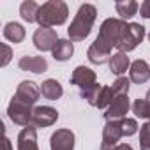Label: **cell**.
<instances>
[{
	"label": "cell",
	"instance_id": "cell-12",
	"mask_svg": "<svg viewBox=\"0 0 150 150\" xmlns=\"http://www.w3.org/2000/svg\"><path fill=\"white\" fill-rule=\"evenodd\" d=\"M18 99L28 103V104H35L39 101V96H41V88L37 87V83L34 81H21L16 88V94H14Z\"/></svg>",
	"mask_w": 150,
	"mask_h": 150
},
{
	"label": "cell",
	"instance_id": "cell-11",
	"mask_svg": "<svg viewBox=\"0 0 150 150\" xmlns=\"http://www.w3.org/2000/svg\"><path fill=\"white\" fill-rule=\"evenodd\" d=\"M51 150H74V132L71 129H57L50 138Z\"/></svg>",
	"mask_w": 150,
	"mask_h": 150
},
{
	"label": "cell",
	"instance_id": "cell-20",
	"mask_svg": "<svg viewBox=\"0 0 150 150\" xmlns=\"http://www.w3.org/2000/svg\"><path fill=\"white\" fill-rule=\"evenodd\" d=\"M4 37H6L7 41H11V42L18 44V42H21V41L25 39V28H23L20 23L11 21V23H7V25L4 27Z\"/></svg>",
	"mask_w": 150,
	"mask_h": 150
},
{
	"label": "cell",
	"instance_id": "cell-13",
	"mask_svg": "<svg viewBox=\"0 0 150 150\" xmlns=\"http://www.w3.org/2000/svg\"><path fill=\"white\" fill-rule=\"evenodd\" d=\"M20 69L21 71H28V72H34V74H42L48 71V62L44 57H21L20 62H18Z\"/></svg>",
	"mask_w": 150,
	"mask_h": 150
},
{
	"label": "cell",
	"instance_id": "cell-29",
	"mask_svg": "<svg viewBox=\"0 0 150 150\" xmlns=\"http://www.w3.org/2000/svg\"><path fill=\"white\" fill-rule=\"evenodd\" d=\"M139 14L146 20H150V0H145V2L139 6Z\"/></svg>",
	"mask_w": 150,
	"mask_h": 150
},
{
	"label": "cell",
	"instance_id": "cell-6",
	"mask_svg": "<svg viewBox=\"0 0 150 150\" xmlns=\"http://www.w3.org/2000/svg\"><path fill=\"white\" fill-rule=\"evenodd\" d=\"M143 37H145V27L139 25V23H129L127 28H125V32H124L122 41L117 46V50L120 53L132 51L134 48H138V44L143 41Z\"/></svg>",
	"mask_w": 150,
	"mask_h": 150
},
{
	"label": "cell",
	"instance_id": "cell-24",
	"mask_svg": "<svg viewBox=\"0 0 150 150\" xmlns=\"http://www.w3.org/2000/svg\"><path fill=\"white\" fill-rule=\"evenodd\" d=\"M132 111L138 118H146L150 122V104L146 99H136L132 104Z\"/></svg>",
	"mask_w": 150,
	"mask_h": 150
},
{
	"label": "cell",
	"instance_id": "cell-9",
	"mask_svg": "<svg viewBox=\"0 0 150 150\" xmlns=\"http://www.w3.org/2000/svg\"><path fill=\"white\" fill-rule=\"evenodd\" d=\"M58 120V111L51 106H37L34 108L30 125L34 127H50Z\"/></svg>",
	"mask_w": 150,
	"mask_h": 150
},
{
	"label": "cell",
	"instance_id": "cell-8",
	"mask_svg": "<svg viewBox=\"0 0 150 150\" xmlns=\"http://www.w3.org/2000/svg\"><path fill=\"white\" fill-rule=\"evenodd\" d=\"M58 35L55 32V28H48V27H39L34 34V46L39 51H53L57 42H58Z\"/></svg>",
	"mask_w": 150,
	"mask_h": 150
},
{
	"label": "cell",
	"instance_id": "cell-5",
	"mask_svg": "<svg viewBox=\"0 0 150 150\" xmlns=\"http://www.w3.org/2000/svg\"><path fill=\"white\" fill-rule=\"evenodd\" d=\"M32 113H34L32 104H28V103L18 99L16 96L11 99L9 106H7V115H9V118H11L16 125H23V127L30 125Z\"/></svg>",
	"mask_w": 150,
	"mask_h": 150
},
{
	"label": "cell",
	"instance_id": "cell-4",
	"mask_svg": "<svg viewBox=\"0 0 150 150\" xmlns=\"http://www.w3.org/2000/svg\"><path fill=\"white\" fill-rule=\"evenodd\" d=\"M129 23H125L124 20H117V18H108L103 21L101 25V30H99V35H97V42H101L106 50H113L118 46V42L122 41L124 37V32L127 28Z\"/></svg>",
	"mask_w": 150,
	"mask_h": 150
},
{
	"label": "cell",
	"instance_id": "cell-1",
	"mask_svg": "<svg viewBox=\"0 0 150 150\" xmlns=\"http://www.w3.org/2000/svg\"><path fill=\"white\" fill-rule=\"evenodd\" d=\"M71 83L80 88L81 97L87 99V103L90 106H96L97 96H99V90H101L103 85L97 83V76H96V72L90 67L78 65L76 69L72 71V74H71Z\"/></svg>",
	"mask_w": 150,
	"mask_h": 150
},
{
	"label": "cell",
	"instance_id": "cell-21",
	"mask_svg": "<svg viewBox=\"0 0 150 150\" xmlns=\"http://www.w3.org/2000/svg\"><path fill=\"white\" fill-rule=\"evenodd\" d=\"M115 9H117V14H120V20L125 21V20L132 18L138 13L139 6L134 2V0H120V2L115 4Z\"/></svg>",
	"mask_w": 150,
	"mask_h": 150
},
{
	"label": "cell",
	"instance_id": "cell-33",
	"mask_svg": "<svg viewBox=\"0 0 150 150\" xmlns=\"http://www.w3.org/2000/svg\"><path fill=\"white\" fill-rule=\"evenodd\" d=\"M148 41H150V34H148Z\"/></svg>",
	"mask_w": 150,
	"mask_h": 150
},
{
	"label": "cell",
	"instance_id": "cell-10",
	"mask_svg": "<svg viewBox=\"0 0 150 150\" xmlns=\"http://www.w3.org/2000/svg\"><path fill=\"white\" fill-rule=\"evenodd\" d=\"M131 104H129V97L127 96H118L113 99V103L110 104V108L104 113L106 122H115V120H124L127 111H129Z\"/></svg>",
	"mask_w": 150,
	"mask_h": 150
},
{
	"label": "cell",
	"instance_id": "cell-22",
	"mask_svg": "<svg viewBox=\"0 0 150 150\" xmlns=\"http://www.w3.org/2000/svg\"><path fill=\"white\" fill-rule=\"evenodd\" d=\"M39 4H35L34 0H25V2L20 6V14L27 23H34L37 21V13H39Z\"/></svg>",
	"mask_w": 150,
	"mask_h": 150
},
{
	"label": "cell",
	"instance_id": "cell-7",
	"mask_svg": "<svg viewBox=\"0 0 150 150\" xmlns=\"http://www.w3.org/2000/svg\"><path fill=\"white\" fill-rule=\"evenodd\" d=\"M122 136H124V132H122V120L106 122V125H104V129H103L101 150H117L118 139H120Z\"/></svg>",
	"mask_w": 150,
	"mask_h": 150
},
{
	"label": "cell",
	"instance_id": "cell-14",
	"mask_svg": "<svg viewBox=\"0 0 150 150\" xmlns=\"http://www.w3.org/2000/svg\"><path fill=\"white\" fill-rule=\"evenodd\" d=\"M18 150H39L37 131L34 125H27L18 134Z\"/></svg>",
	"mask_w": 150,
	"mask_h": 150
},
{
	"label": "cell",
	"instance_id": "cell-30",
	"mask_svg": "<svg viewBox=\"0 0 150 150\" xmlns=\"http://www.w3.org/2000/svg\"><path fill=\"white\" fill-rule=\"evenodd\" d=\"M4 150H13V146H11V141H9V138L7 136H4Z\"/></svg>",
	"mask_w": 150,
	"mask_h": 150
},
{
	"label": "cell",
	"instance_id": "cell-2",
	"mask_svg": "<svg viewBox=\"0 0 150 150\" xmlns=\"http://www.w3.org/2000/svg\"><path fill=\"white\" fill-rule=\"evenodd\" d=\"M96 18H97V9H96V6H92V4H83V6H80V9H78L76 16H74L72 23H71L69 28H67L69 41L80 42V41H83L85 37H88V34L92 32V27H94Z\"/></svg>",
	"mask_w": 150,
	"mask_h": 150
},
{
	"label": "cell",
	"instance_id": "cell-17",
	"mask_svg": "<svg viewBox=\"0 0 150 150\" xmlns=\"http://www.w3.org/2000/svg\"><path fill=\"white\" fill-rule=\"evenodd\" d=\"M41 94H42V97L44 99H50V101H57V99H60L62 97V94H64V88H62V85L57 81V80H46V81H42V85H41Z\"/></svg>",
	"mask_w": 150,
	"mask_h": 150
},
{
	"label": "cell",
	"instance_id": "cell-3",
	"mask_svg": "<svg viewBox=\"0 0 150 150\" xmlns=\"http://www.w3.org/2000/svg\"><path fill=\"white\" fill-rule=\"evenodd\" d=\"M67 16H69V9H67L65 2H62V0H50V2H46L39 7L37 23L41 27L51 28V27L64 25Z\"/></svg>",
	"mask_w": 150,
	"mask_h": 150
},
{
	"label": "cell",
	"instance_id": "cell-15",
	"mask_svg": "<svg viewBox=\"0 0 150 150\" xmlns=\"http://www.w3.org/2000/svg\"><path fill=\"white\" fill-rule=\"evenodd\" d=\"M129 76H131V81L141 85V83H146L150 80V67L145 60H134L131 64V71H129Z\"/></svg>",
	"mask_w": 150,
	"mask_h": 150
},
{
	"label": "cell",
	"instance_id": "cell-28",
	"mask_svg": "<svg viewBox=\"0 0 150 150\" xmlns=\"http://www.w3.org/2000/svg\"><path fill=\"white\" fill-rule=\"evenodd\" d=\"M2 50H4V58H2V67H6L7 64H9V60H11V57H13V50L7 46V44H2Z\"/></svg>",
	"mask_w": 150,
	"mask_h": 150
},
{
	"label": "cell",
	"instance_id": "cell-16",
	"mask_svg": "<svg viewBox=\"0 0 150 150\" xmlns=\"http://www.w3.org/2000/svg\"><path fill=\"white\" fill-rule=\"evenodd\" d=\"M87 57H88V60H90L92 64L101 65V64H104V62H110V58H111V51L106 50L101 42L94 41V42L90 44L88 51H87Z\"/></svg>",
	"mask_w": 150,
	"mask_h": 150
},
{
	"label": "cell",
	"instance_id": "cell-25",
	"mask_svg": "<svg viewBox=\"0 0 150 150\" xmlns=\"http://www.w3.org/2000/svg\"><path fill=\"white\" fill-rule=\"evenodd\" d=\"M111 90H113V96L118 97V96H127L129 94V80L120 76L113 85H111Z\"/></svg>",
	"mask_w": 150,
	"mask_h": 150
},
{
	"label": "cell",
	"instance_id": "cell-32",
	"mask_svg": "<svg viewBox=\"0 0 150 150\" xmlns=\"http://www.w3.org/2000/svg\"><path fill=\"white\" fill-rule=\"evenodd\" d=\"M145 99H146V101H148V104H150V90L146 92V97H145Z\"/></svg>",
	"mask_w": 150,
	"mask_h": 150
},
{
	"label": "cell",
	"instance_id": "cell-23",
	"mask_svg": "<svg viewBox=\"0 0 150 150\" xmlns=\"http://www.w3.org/2000/svg\"><path fill=\"white\" fill-rule=\"evenodd\" d=\"M113 99H115V96H113L111 87H101L99 96H97L96 108H99V110H103V108H110V104L113 103Z\"/></svg>",
	"mask_w": 150,
	"mask_h": 150
},
{
	"label": "cell",
	"instance_id": "cell-27",
	"mask_svg": "<svg viewBox=\"0 0 150 150\" xmlns=\"http://www.w3.org/2000/svg\"><path fill=\"white\" fill-rule=\"evenodd\" d=\"M138 129H139V125H138V122L134 118H124L122 120V132H124V136H132V134L138 132Z\"/></svg>",
	"mask_w": 150,
	"mask_h": 150
},
{
	"label": "cell",
	"instance_id": "cell-19",
	"mask_svg": "<svg viewBox=\"0 0 150 150\" xmlns=\"http://www.w3.org/2000/svg\"><path fill=\"white\" fill-rule=\"evenodd\" d=\"M129 65H131V62H129V57L125 53L118 51V53L111 55V58H110V71L113 74H117V76H122Z\"/></svg>",
	"mask_w": 150,
	"mask_h": 150
},
{
	"label": "cell",
	"instance_id": "cell-18",
	"mask_svg": "<svg viewBox=\"0 0 150 150\" xmlns=\"http://www.w3.org/2000/svg\"><path fill=\"white\" fill-rule=\"evenodd\" d=\"M51 53H53V58H55V60H58V62H67V60L72 57V53H74L72 41H69V39H60Z\"/></svg>",
	"mask_w": 150,
	"mask_h": 150
},
{
	"label": "cell",
	"instance_id": "cell-26",
	"mask_svg": "<svg viewBox=\"0 0 150 150\" xmlns=\"http://www.w3.org/2000/svg\"><path fill=\"white\" fill-rule=\"evenodd\" d=\"M139 150H150V122L141 125V131H139Z\"/></svg>",
	"mask_w": 150,
	"mask_h": 150
},
{
	"label": "cell",
	"instance_id": "cell-31",
	"mask_svg": "<svg viewBox=\"0 0 150 150\" xmlns=\"http://www.w3.org/2000/svg\"><path fill=\"white\" fill-rule=\"evenodd\" d=\"M117 150H132V146L127 145V143H120V145L117 146Z\"/></svg>",
	"mask_w": 150,
	"mask_h": 150
}]
</instances>
